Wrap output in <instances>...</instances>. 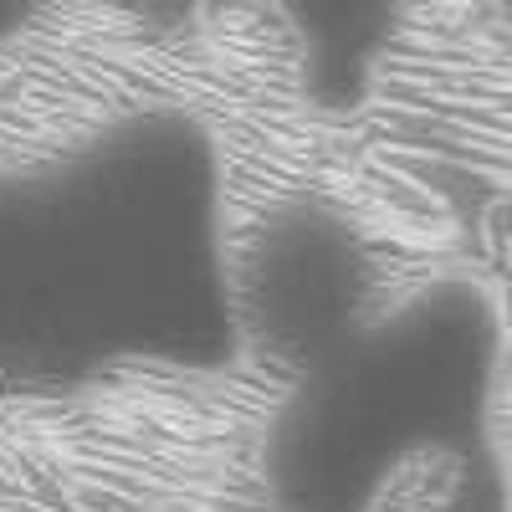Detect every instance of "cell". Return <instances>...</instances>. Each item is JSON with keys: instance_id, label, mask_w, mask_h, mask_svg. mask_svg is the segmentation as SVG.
<instances>
[{"instance_id": "8992f818", "label": "cell", "mask_w": 512, "mask_h": 512, "mask_svg": "<svg viewBox=\"0 0 512 512\" xmlns=\"http://www.w3.org/2000/svg\"><path fill=\"white\" fill-rule=\"evenodd\" d=\"M507 6H512V0H507Z\"/></svg>"}, {"instance_id": "6da1fadb", "label": "cell", "mask_w": 512, "mask_h": 512, "mask_svg": "<svg viewBox=\"0 0 512 512\" xmlns=\"http://www.w3.org/2000/svg\"><path fill=\"white\" fill-rule=\"evenodd\" d=\"M231 256L221 154L185 113L0 175V395L236 349Z\"/></svg>"}, {"instance_id": "5b68a950", "label": "cell", "mask_w": 512, "mask_h": 512, "mask_svg": "<svg viewBox=\"0 0 512 512\" xmlns=\"http://www.w3.org/2000/svg\"><path fill=\"white\" fill-rule=\"evenodd\" d=\"M31 6H36V0H0V36H6L11 26H21L31 16Z\"/></svg>"}, {"instance_id": "7a4b0ae2", "label": "cell", "mask_w": 512, "mask_h": 512, "mask_svg": "<svg viewBox=\"0 0 512 512\" xmlns=\"http://www.w3.org/2000/svg\"><path fill=\"white\" fill-rule=\"evenodd\" d=\"M492 333L477 297L425 292L313 374L272 425V482L292 512H364L369 497L482 415Z\"/></svg>"}, {"instance_id": "3957f363", "label": "cell", "mask_w": 512, "mask_h": 512, "mask_svg": "<svg viewBox=\"0 0 512 512\" xmlns=\"http://www.w3.org/2000/svg\"><path fill=\"white\" fill-rule=\"evenodd\" d=\"M374 313L379 267L369 236L333 200H282L231 256L236 349L292 379L349 349Z\"/></svg>"}, {"instance_id": "277c9868", "label": "cell", "mask_w": 512, "mask_h": 512, "mask_svg": "<svg viewBox=\"0 0 512 512\" xmlns=\"http://www.w3.org/2000/svg\"><path fill=\"white\" fill-rule=\"evenodd\" d=\"M323 103H354L395 41L400 0H277Z\"/></svg>"}]
</instances>
